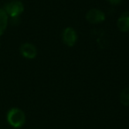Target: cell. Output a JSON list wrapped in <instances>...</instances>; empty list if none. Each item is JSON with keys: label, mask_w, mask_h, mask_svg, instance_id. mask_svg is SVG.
Returning a JSON list of instances; mask_svg holds the SVG:
<instances>
[{"label": "cell", "mask_w": 129, "mask_h": 129, "mask_svg": "<svg viewBox=\"0 0 129 129\" xmlns=\"http://www.w3.org/2000/svg\"><path fill=\"white\" fill-rule=\"evenodd\" d=\"M86 20L89 23L98 24L105 20V14L104 12L98 9H91L87 13Z\"/></svg>", "instance_id": "cell-4"}, {"label": "cell", "mask_w": 129, "mask_h": 129, "mask_svg": "<svg viewBox=\"0 0 129 129\" xmlns=\"http://www.w3.org/2000/svg\"><path fill=\"white\" fill-rule=\"evenodd\" d=\"M6 120L13 128H21L26 122V115L22 110L19 108H12L6 114Z\"/></svg>", "instance_id": "cell-1"}, {"label": "cell", "mask_w": 129, "mask_h": 129, "mask_svg": "<svg viewBox=\"0 0 129 129\" xmlns=\"http://www.w3.org/2000/svg\"><path fill=\"white\" fill-rule=\"evenodd\" d=\"M8 25V15L4 9L0 8V36H2L6 30Z\"/></svg>", "instance_id": "cell-7"}, {"label": "cell", "mask_w": 129, "mask_h": 129, "mask_svg": "<svg viewBox=\"0 0 129 129\" xmlns=\"http://www.w3.org/2000/svg\"><path fill=\"white\" fill-rule=\"evenodd\" d=\"M4 10L8 17L18 18L24 12V5L20 0H12L5 6Z\"/></svg>", "instance_id": "cell-2"}, {"label": "cell", "mask_w": 129, "mask_h": 129, "mask_svg": "<svg viewBox=\"0 0 129 129\" xmlns=\"http://www.w3.org/2000/svg\"><path fill=\"white\" fill-rule=\"evenodd\" d=\"M20 52L21 56L25 58L33 59L37 55V50L34 44L29 43H25L20 46Z\"/></svg>", "instance_id": "cell-5"}, {"label": "cell", "mask_w": 129, "mask_h": 129, "mask_svg": "<svg viewBox=\"0 0 129 129\" xmlns=\"http://www.w3.org/2000/svg\"><path fill=\"white\" fill-rule=\"evenodd\" d=\"M117 27L121 32L129 31V12L122 13L117 21Z\"/></svg>", "instance_id": "cell-6"}, {"label": "cell", "mask_w": 129, "mask_h": 129, "mask_svg": "<svg viewBox=\"0 0 129 129\" xmlns=\"http://www.w3.org/2000/svg\"><path fill=\"white\" fill-rule=\"evenodd\" d=\"M120 103L125 106H129V88H124L119 95Z\"/></svg>", "instance_id": "cell-8"}, {"label": "cell", "mask_w": 129, "mask_h": 129, "mask_svg": "<svg viewBox=\"0 0 129 129\" xmlns=\"http://www.w3.org/2000/svg\"><path fill=\"white\" fill-rule=\"evenodd\" d=\"M108 2L111 3V5H114V6H118V5L121 4L122 0H107Z\"/></svg>", "instance_id": "cell-9"}, {"label": "cell", "mask_w": 129, "mask_h": 129, "mask_svg": "<svg viewBox=\"0 0 129 129\" xmlns=\"http://www.w3.org/2000/svg\"><path fill=\"white\" fill-rule=\"evenodd\" d=\"M78 39V36L76 31L73 27H67L62 32V41L66 45L69 47H73L76 43Z\"/></svg>", "instance_id": "cell-3"}]
</instances>
